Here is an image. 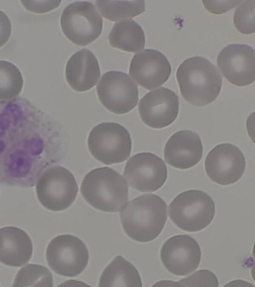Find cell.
<instances>
[{
    "label": "cell",
    "mask_w": 255,
    "mask_h": 287,
    "mask_svg": "<svg viewBox=\"0 0 255 287\" xmlns=\"http://www.w3.org/2000/svg\"><path fill=\"white\" fill-rule=\"evenodd\" d=\"M0 108V184L30 187L45 168L43 124L34 108Z\"/></svg>",
    "instance_id": "1"
},
{
    "label": "cell",
    "mask_w": 255,
    "mask_h": 287,
    "mask_svg": "<svg viewBox=\"0 0 255 287\" xmlns=\"http://www.w3.org/2000/svg\"><path fill=\"white\" fill-rule=\"evenodd\" d=\"M126 234L140 242H148L161 233L167 218V205L153 194H145L125 205L120 212Z\"/></svg>",
    "instance_id": "2"
},
{
    "label": "cell",
    "mask_w": 255,
    "mask_h": 287,
    "mask_svg": "<svg viewBox=\"0 0 255 287\" xmlns=\"http://www.w3.org/2000/svg\"><path fill=\"white\" fill-rule=\"evenodd\" d=\"M181 94L186 101L195 106H204L219 96L222 78L217 67L202 56L185 60L176 72Z\"/></svg>",
    "instance_id": "3"
},
{
    "label": "cell",
    "mask_w": 255,
    "mask_h": 287,
    "mask_svg": "<svg viewBox=\"0 0 255 287\" xmlns=\"http://www.w3.org/2000/svg\"><path fill=\"white\" fill-rule=\"evenodd\" d=\"M80 191L94 208L107 212L120 211L128 200V187L124 178L108 167L94 169L84 176Z\"/></svg>",
    "instance_id": "4"
},
{
    "label": "cell",
    "mask_w": 255,
    "mask_h": 287,
    "mask_svg": "<svg viewBox=\"0 0 255 287\" xmlns=\"http://www.w3.org/2000/svg\"><path fill=\"white\" fill-rule=\"evenodd\" d=\"M169 216L179 229L195 232L207 227L215 214L213 199L204 191L190 189L178 194L170 203Z\"/></svg>",
    "instance_id": "5"
},
{
    "label": "cell",
    "mask_w": 255,
    "mask_h": 287,
    "mask_svg": "<svg viewBox=\"0 0 255 287\" xmlns=\"http://www.w3.org/2000/svg\"><path fill=\"white\" fill-rule=\"evenodd\" d=\"M87 143L91 154L105 164L124 161L131 150L129 133L124 126L114 122L95 126L89 133Z\"/></svg>",
    "instance_id": "6"
},
{
    "label": "cell",
    "mask_w": 255,
    "mask_h": 287,
    "mask_svg": "<svg viewBox=\"0 0 255 287\" xmlns=\"http://www.w3.org/2000/svg\"><path fill=\"white\" fill-rule=\"evenodd\" d=\"M35 189L41 204L53 211H62L70 206L78 191L74 175L60 165L43 171L37 180Z\"/></svg>",
    "instance_id": "7"
},
{
    "label": "cell",
    "mask_w": 255,
    "mask_h": 287,
    "mask_svg": "<svg viewBox=\"0 0 255 287\" xmlns=\"http://www.w3.org/2000/svg\"><path fill=\"white\" fill-rule=\"evenodd\" d=\"M60 25L65 36L77 45L96 40L103 29V19L95 5L87 1L70 3L63 10Z\"/></svg>",
    "instance_id": "8"
},
{
    "label": "cell",
    "mask_w": 255,
    "mask_h": 287,
    "mask_svg": "<svg viewBox=\"0 0 255 287\" xmlns=\"http://www.w3.org/2000/svg\"><path fill=\"white\" fill-rule=\"evenodd\" d=\"M46 258L49 267L56 274L75 277L87 267L89 253L86 245L79 238L63 234L55 237L49 242Z\"/></svg>",
    "instance_id": "9"
},
{
    "label": "cell",
    "mask_w": 255,
    "mask_h": 287,
    "mask_svg": "<svg viewBox=\"0 0 255 287\" xmlns=\"http://www.w3.org/2000/svg\"><path fill=\"white\" fill-rule=\"evenodd\" d=\"M96 90L101 103L113 113H127L137 104V86L128 74L123 72L111 71L104 74Z\"/></svg>",
    "instance_id": "10"
},
{
    "label": "cell",
    "mask_w": 255,
    "mask_h": 287,
    "mask_svg": "<svg viewBox=\"0 0 255 287\" xmlns=\"http://www.w3.org/2000/svg\"><path fill=\"white\" fill-rule=\"evenodd\" d=\"M123 175L131 187L142 192H151L163 185L167 169L163 160L157 155L141 152L127 161Z\"/></svg>",
    "instance_id": "11"
},
{
    "label": "cell",
    "mask_w": 255,
    "mask_h": 287,
    "mask_svg": "<svg viewBox=\"0 0 255 287\" xmlns=\"http://www.w3.org/2000/svg\"><path fill=\"white\" fill-rule=\"evenodd\" d=\"M205 169L211 180L222 185L238 181L246 169V159L242 151L230 143L221 144L208 154Z\"/></svg>",
    "instance_id": "12"
},
{
    "label": "cell",
    "mask_w": 255,
    "mask_h": 287,
    "mask_svg": "<svg viewBox=\"0 0 255 287\" xmlns=\"http://www.w3.org/2000/svg\"><path fill=\"white\" fill-rule=\"evenodd\" d=\"M161 261L170 273L178 276L187 275L198 267L201 251L197 242L188 235H177L162 245Z\"/></svg>",
    "instance_id": "13"
},
{
    "label": "cell",
    "mask_w": 255,
    "mask_h": 287,
    "mask_svg": "<svg viewBox=\"0 0 255 287\" xmlns=\"http://www.w3.org/2000/svg\"><path fill=\"white\" fill-rule=\"evenodd\" d=\"M244 44L225 47L217 57V64L224 77L231 84L245 86L255 81V53Z\"/></svg>",
    "instance_id": "14"
},
{
    "label": "cell",
    "mask_w": 255,
    "mask_h": 287,
    "mask_svg": "<svg viewBox=\"0 0 255 287\" xmlns=\"http://www.w3.org/2000/svg\"><path fill=\"white\" fill-rule=\"evenodd\" d=\"M138 108L140 118L146 125L162 129L177 118L179 102L173 91L162 87L146 94L139 101Z\"/></svg>",
    "instance_id": "15"
},
{
    "label": "cell",
    "mask_w": 255,
    "mask_h": 287,
    "mask_svg": "<svg viewBox=\"0 0 255 287\" xmlns=\"http://www.w3.org/2000/svg\"><path fill=\"white\" fill-rule=\"evenodd\" d=\"M129 72L139 86L150 90L161 86L168 79L171 66L160 51L146 49L133 56Z\"/></svg>",
    "instance_id": "16"
},
{
    "label": "cell",
    "mask_w": 255,
    "mask_h": 287,
    "mask_svg": "<svg viewBox=\"0 0 255 287\" xmlns=\"http://www.w3.org/2000/svg\"><path fill=\"white\" fill-rule=\"evenodd\" d=\"M203 145L198 134L188 130L173 134L168 140L164 149V157L171 166L187 169L201 160Z\"/></svg>",
    "instance_id": "17"
},
{
    "label": "cell",
    "mask_w": 255,
    "mask_h": 287,
    "mask_svg": "<svg viewBox=\"0 0 255 287\" xmlns=\"http://www.w3.org/2000/svg\"><path fill=\"white\" fill-rule=\"evenodd\" d=\"M101 74L98 61L89 50L82 49L68 60L65 76L69 85L78 92H85L97 84Z\"/></svg>",
    "instance_id": "18"
},
{
    "label": "cell",
    "mask_w": 255,
    "mask_h": 287,
    "mask_svg": "<svg viewBox=\"0 0 255 287\" xmlns=\"http://www.w3.org/2000/svg\"><path fill=\"white\" fill-rule=\"evenodd\" d=\"M32 243L23 230L14 226L0 229V262L11 267H20L29 262Z\"/></svg>",
    "instance_id": "19"
},
{
    "label": "cell",
    "mask_w": 255,
    "mask_h": 287,
    "mask_svg": "<svg viewBox=\"0 0 255 287\" xmlns=\"http://www.w3.org/2000/svg\"><path fill=\"white\" fill-rule=\"evenodd\" d=\"M108 39L112 47L132 53L143 49L145 42L141 27L134 20L129 19L116 23Z\"/></svg>",
    "instance_id": "20"
},
{
    "label": "cell",
    "mask_w": 255,
    "mask_h": 287,
    "mask_svg": "<svg viewBox=\"0 0 255 287\" xmlns=\"http://www.w3.org/2000/svg\"><path fill=\"white\" fill-rule=\"evenodd\" d=\"M99 287L142 286L136 268L121 256L116 257L104 270L99 279Z\"/></svg>",
    "instance_id": "21"
},
{
    "label": "cell",
    "mask_w": 255,
    "mask_h": 287,
    "mask_svg": "<svg viewBox=\"0 0 255 287\" xmlns=\"http://www.w3.org/2000/svg\"><path fill=\"white\" fill-rule=\"evenodd\" d=\"M96 4L102 15L113 21L133 17L145 10L144 0H97Z\"/></svg>",
    "instance_id": "22"
},
{
    "label": "cell",
    "mask_w": 255,
    "mask_h": 287,
    "mask_svg": "<svg viewBox=\"0 0 255 287\" xmlns=\"http://www.w3.org/2000/svg\"><path fill=\"white\" fill-rule=\"evenodd\" d=\"M23 84L22 75L14 64L0 60V100L14 98L21 93Z\"/></svg>",
    "instance_id": "23"
},
{
    "label": "cell",
    "mask_w": 255,
    "mask_h": 287,
    "mask_svg": "<svg viewBox=\"0 0 255 287\" xmlns=\"http://www.w3.org/2000/svg\"><path fill=\"white\" fill-rule=\"evenodd\" d=\"M13 287H52L53 278L45 267L28 264L19 270L15 277Z\"/></svg>",
    "instance_id": "24"
},
{
    "label": "cell",
    "mask_w": 255,
    "mask_h": 287,
    "mask_svg": "<svg viewBox=\"0 0 255 287\" xmlns=\"http://www.w3.org/2000/svg\"><path fill=\"white\" fill-rule=\"evenodd\" d=\"M255 0L243 1L235 11L234 24L241 33L249 34L255 32Z\"/></svg>",
    "instance_id": "25"
},
{
    "label": "cell",
    "mask_w": 255,
    "mask_h": 287,
    "mask_svg": "<svg viewBox=\"0 0 255 287\" xmlns=\"http://www.w3.org/2000/svg\"><path fill=\"white\" fill-rule=\"evenodd\" d=\"M164 286L181 287H218L219 282L215 275L208 270H200L178 282L164 281L158 282Z\"/></svg>",
    "instance_id": "26"
},
{
    "label": "cell",
    "mask_w": 255,
    "mask_h": 287,
    "mask_svg": "<svg viewBox=\"0 0 255 287\" xmlns=\"http://www.w3.org/2000/svg\"><path fill=\"white\" fill-rule=\"evenodd\" d=\"M20 2L27 10L35 13H42L56 8L61 1L27 0Z\"/></svg>",
    "instance_id": "27"
},
{
    "label": "cell",
    "mask_w": 255,
    "mask_h": 287,
    "mask_svg": "<svg viewBox=\"0 0 255 287\" xmlns=\"http://www.w3.org/2000/svg\"><path fill=\"white\" fill-rule=\"evenodd\" d=\"M242 2L243 0L202 1L205 8L210 12L216 14L224 13Z\"/></svg>",
    "instance_id": "28"
},
{
    "label": "cell",
    "mask_w": 255,
    "mask_h": 287,
    "mask_svg": "<svg viewBox=\"0 0 255 287\" xmlns=\"http://www.w3.org/2000/svg\"><path fill=\"white\" fill-rule=\"evenodd\" d=\"M11 32L10 19L2 11L0 10V47L8 40Z\"/></svg>",
    "instance_id": "29"
}]
</instances>
